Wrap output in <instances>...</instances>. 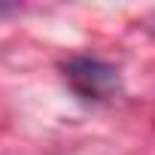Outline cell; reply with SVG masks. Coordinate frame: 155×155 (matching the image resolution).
Listing matches in <instances>:
<instances>
[{
	"label": "cell",
	"mask_w": 155,
	"mask_h": 155,
	"mask_svg": "<svg viewBox=\"0 0 155 155\" xmlns=\"http://www.w3.org/2000/svg\"><path fill=\"white\" fill-rule=\"evenodd\" d=\"M64 70L70 76L73 88L88 94V97H101V94L113 91L116 82H119L116 70L110 64H104V61H94V58H70L64 64Z\"/></svg>",
	"instance_id": "cell-1"
}]
</instances>
